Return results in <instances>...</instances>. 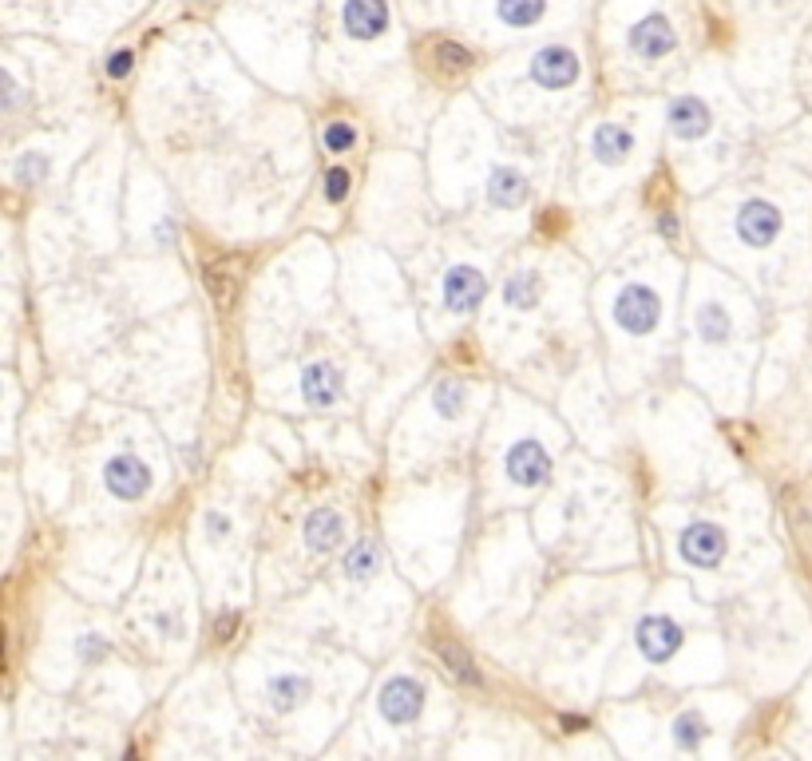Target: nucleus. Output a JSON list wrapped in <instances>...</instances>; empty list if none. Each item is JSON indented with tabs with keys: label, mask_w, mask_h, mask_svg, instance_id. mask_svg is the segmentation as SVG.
Wrapping results in <instances>:
<instances>
[{
	"label": "nucleus",
	"mask_w": 812,
	"mask_h": 761,
	"mask_svg": "<svg viewBox=\"0 0 812 761\" xmlns=\"http://www.w3.org/2000/svg\"><path fill=\"white\" fill-rule=\"evenodd\" d=\"M658 318H662V298L650 286L630 282V286L618 290V298H614V322H618V329L642 337V333L658 329Z\"/></svg>",
	"instance_id": "f257e3e1"
},
{
	"label": "nucleus",
	"mask_w": 812,
	"mask_h": 761,
	"mask_svg": "<svg viewBox=\"0 0 812 761\" xmlns=\"http://www.w3.org/2000/svg\"><path fill=\"white\" fill-rule=\"evenodd\" d=\"M583 76V64H579V52L563 48V44H547L531 56V80L547 92H563V88H575Z\"/></svg>",
	"instance_id": "f03ea898"
},
{
	"label": "nucleus",
	"mask_w": 812,
	"mask_h": 761,
	"mask_svg": "<svg viewBox=\"0 0 812 761\" xmlns=\"http://www.w3.org/2000/svg\"><path fill=\"white\" fill-rule=\"evenodd\" d=\"M781 226H785V215H781V207L769 203V199H745V203L737 207V218H733L737 238H741L745 246H753V250L769 246V242L781 234Z\"/></svg>",
	"instance_id": "7ed1b4c3"
},
{
	"label": "nucleus",
	"mask_w": 812,
	"mask_h": 761,
	"mask_svg": "<svg viewBox=\"0 0 812 761\" xmlns=\"http://www.w3.org/2000/svg\"><path fill=\"white\" fill-rule=\"evenodd\" d=\"M424 698H428V690H424V682H420V678L397 674V678H389V682L381 686V698H377V702H381L385 722H393V726H408V722H416V718H420Z\"/></svg>",
	"instance_id": "20e7f679"
},
{
	"label": "nucleus",
	"mask_w": 812,
	"mask_h": 761,
	"mask_svg": "<svg viewBox=\"0 0 812 761\" xmlns=\"http://www.w3.org/2000/svg\"><path fill=\"white\" fill-rule=\"evenodd\" d=\"M504 472L519 488H539L551 476V456H547V448L539 440H515L508 448V456H504Z\"/></svg>",
	"instance_id": "39448f33"
},
{
	"label": "nucleus",
	"mask_w": 812,
	"mask_h": 761,
	"mask_svg": "<svg viewBox=\"0 0 812 761\" xmlns=\"http://www.w3.org/2000/svg\"><path fill=\"white\" fill-rule=\"evenodd\" d=\"M678 547H682V559L690 567H717L725 559V528L713 520H694L678 536Z\"/></svg>",
	"instance_id": "423d86ee"
},
{
	"label": "nucleus",
	"mask_w": 812,
	"mask_h": 761,
	"mask_svg": "<svg viewBox=\"0 0 812 761\" xmlns=\"http://www.w3.org/2000/svg\"><path fill=\"white\" fill-rule=\"evenodd\" d=\"M626 44H630V52L638 60H662V56H670L678 48V36H674V24L662 12H650L630 28Z\"/></svg>",
	"instance_id": "0eeeda50"
},
{
	"label": "nucleus",
	"mask_w": 812,
	"mask_h": 761,
	"mask_svg": "<svg viewBox=\"0 0 812 761\" xmlns=\"http://www.w3.org/2000/svg\"><path fill=\"white\" fill-rule=\"evenodd\" d=\"M484 294H488V278L476 266H452L444 274V310L448 314H456V318L472 314L484 302Z\"/></svg>",
	"instance_id": "6e6552de"
},
{
	"label": "nucleus",
	"mask_w": 812,
	"mask_h": 761,
	"mask_svg": "<svg viewBox=\"0 0 812 761\" xmlns=\"http://www.w3.org/2000/svg\"><path fill=\"white\" fill-rule=\"evenodd\" d=\"M103 484H107V492H111L115 500H139V496L151 488V468H147L139 456L123 452V456H111V460H107Z\"/></svg>",
	"instance_id": "1a4fd4ad"
},
{
	"label": "nucleus",
	"mask_w": 812,
	"mask_h": 761,
	"mask_svg": "<svg viewBox=\"0 0 812 761\" xmlns=\"http://www.w3.org/2000/svg\"><path fill=\"white\" fill-rule=\"evenodd\" d=\"M302 397L309 409H333L345 397V373L333 361H313L302 373Z\"/></svg>",
	"instance_id": "9d476101"
},
{
	"label": "nucleus",
	"mask_w": 812,
	"mask_h": 761,
	"mask_svg": "<svg viewBox=\"0 0 812 761\" xmlns=\"http://www.w3.org/2000/svg\"><path fill=\"white\" fill-rule=\"evenodd\" d=\"M638 639V651L646 654L650 662H666L670 654L682 647V623L670 619V615H646L634 631Z\"/></svg>",
	"instance_id": "9b49d317"
},
{
	"label": "nucleus",
	"mask_w": 812,
	"mask_h": 761,
	"mask_svg": "<svg viewBox=\"0 0 812 761\" xmlns=\"http://www.w3.org/2000/svg\"><path fill=\"white\" fill-rule=\"evenodd\" d=\"M666 123H670V135H674V139L694 143V139L710 135L713 115L698 96H678V100H670V108H666Z\"/></svg>",
	"instance_id": "f8f14e48"
},
{
	"label": "nucleus",
	"mask_w": 812,
	"mask_h": 761,
	"mask_svg": "<svg viewBox=\"0 0 812 761\" xmlns=\"http://www.w3.org/2000/svg\"><path fill=\"white\" fill-rule=\"evenodd\" d=\"M341 20L353 40H377L389 28V4L385 0H345Z\"/></svg>",
	"instance_id": "ddd939ff"
},
{
	"label": "nucleus",
	"mask_w": 812,
	"mask_h": 761,
	"mask_svg": "<svg viewBox=\"0 0 812 761\" xmlns=\"http://www.w3.org/2000/svg\"><path fill=\"white\" fill-rule=\"evenodd\" d=\"M341 540H345V520H341V512H333V508L309 512V520H305V547H309V551L329 555V551L341 547Z\"/></svg>",
	"instance_id": "4468645a"
},
{
	"label": "nucleus",
	"mask_w": 812,
	"mask_h": 761,
	"mask_svg": "<svg viewBox=\"0 0 812 761\" xmlns=\"http://www.w3.org/2000/svg\"><path fill=\"white\" fill-rule=\"evenodd\" d=\"M527 195H531V183H527V175L519 167H496L492 171V179H488V203L492 207L515 211V207L527 203Z\"/></svg>",
	"instance_id": "2eb2a0df"
},
{
	"label": "nucleus",
	"mask_w": 812,
	"mask_h": 761,
	"mask_svg": "<svg viewBox=\"0 0 812 761\" xmlns=\"http://www.w3.org/2000/svg\"><path fill=\"white\" fill-rule=\"evenodd\" d=\"M591 151H595L599 163L622 167V163L630 159V151H634V135H630L622 123H599L595 135H591Z\"/></svg>",
	"instance_id": "dca6fc26"
},
{
	"label": "nucleus",
	"mask_w": 812,
	"mask_h": 761,
	"mask_svg": "<svg viewBox=\"0 0 812 761\" xmlns=\"http://www.w3.org/2000/svg\"><path fill=\"white\" fill-rule=\"evenodd\" d=\"M313 694V682L305 678V674H294V670H286V674H274L270 682H266V698H270V706L278 710V714H290V710H298L305 698Z\"/></svg>",
	"instance_id": "f3484780"
},
{
	"label": "nucleus",
	"mask_w": 812,
	"mask_h": 761,
	"mask_svg": "<svg viewBox=\"0 0 812 761\" xmlns=\"http://www.w3.org/2000/svg\"><path fill=\"white\" fill-rule=\"evenodd\" d=\"M539 298H543L539 270H515L508 278V286H504V302H508L511 310H535Z\"/></svg>",
	"instance_id": "a211bd4d"
},
{
	"label": "nucleus",
	"mask_w": 812,
	"mask_h": 761,
	"mask_svg": "<svg viewBox=\"0 0 812 761\" xmlns=\"http://www.w3.org/2000/svg\"><path fill=\"white\" fill-rule=\"evenodd\" d=\"M341 571L353 579V583H365V579H373L377 571H381V551H377V544L373 540H357V544L345 551V559H341Z\"/></svg>",
	"instance_id": "6ab92c4d"
},
{
	"label": "nucleus",
	"mask_w": 812,
	"mask_h": 761,
	"mask_svg": "<svg viewBox=\"0 0 812 761\" xmlns=\"http://www.w3.org/2000/svg\"><path fill=\"white\" fill-rule=\"evenodd\" d=\"M432 405H436V413H440V417L456 421V417L464 413V405H468V385H464V381H456V377L436 381V389H432Z\"/></svg>",
	"instance_id": "aec40b11"
},
{
	"label": "nucleus",
	"mask_w": 812,
	"mask_h": 761,
	"mask_svg": "<svg viewBox=\"0 0 812 761\" xmlns=\"http://www.w3.org/2000/svg\"><path fill=\"white\" fill-rule=\"evenodd\" d=\"M496 12L508 28H531L543 20L547 12V0H496Z\"/></svg>",
	"instance_id": "412c9836"
},
{
	"label": "nucleus",
	"mask_w": 812,
	"mask_h": 761,
	"mask_svg": "<svg viewBox=\"0 0 812 761\" xmlns=\"http://www.w3.org/2000/svg\"><path fill=\"white\" fill-rule=\"evenodd\" d=\"M706 738H710V722H706L698 710H686V714L674 722V746H678V750L694 754V750H702Z\"/></svg>",
	"instance_id": "4be33fe9"
},
{
	"label": "nucleus",
	"mask_w": 812,
	"mask_h": 761,
	"mask_svg": "<svg viewBox=\"0 0 812 761\" xmlns=\"http://www.w3.org/2000/svg\"><path fill=\"white\" fill-rule=\"evenodd\" d=\"M729 314H725V306L721 302H702L698 306V337L702 341H710V345H721V341H729Z\"/></svg>",
	"instance_id": "5701e85b"
},
{
	"label": "nucleus",
	"mask_w": 812,
	"mask_h": 761,
	"mask_svg": "<svg viewBox=\"0 0 812 761\" xmlns=\"http://www.w3.org/2000/svg\"><path fill=\"white\" fill-rule=\"evenodd\" d=\"M436 654L444 658V666L460 678V682H468V686H480V670H476V662L468 658V651L464 647H456L452 639H436Z\"/></svg>",
	"instance_id": "b1692460"
},
{
	"label": "nucleus",
	"mask_w": 812,
	"mask_h": 761,
	"mask_svg": "<svg viewBox=\"0 0 812 761\" xmlns=\"http://www.w3.org/2000/svg\"><path fill=\"white\" fill-rule=\"evenodd\" d=\"M206 290H210V298H214L218 306H230V298H234V278H230L226 270H218V266H206Z\"/></svg>",
	"instance_id": "393cba45"
},
{
	"label": "nucleus",
	"mask_w": 812,
	"mask_h": 761,
	"mask_svg": "<svg viewBox=\"0 0 812 761\" xmlns=\"http://www.w3.org/2000/svg\"><path fill=\"white\" fill-rule=\"evenodd\" d=\"M353 143H357V127H353V123H329V127H325V147H329L333 155H345Z\"/></svg>",
	"instance_id": "a878e982"
},
{
	"label": "nucleus",
	"mask_w": 812,
	"mask_h": 761,
	"mask_svg": "<svg viewBox=\"0 0 812 761\" xmlns=\"http://www.w3.org/2000/svg\"><path fill=\"white\" fill-rule=\"evenodd\" d=\"M349 187H353V179H349L345 167H333V171L325 175V199H329V203H341V199L349 195Z\"/></svg>",
	"instance_id": "bb28decb"
},
{
	"label": "nucleus",
	"mask_w": 812,
	"mask_h": 761,
	"mask_svg": "<svg viewBox=\"0 0 812 761\" xmlns=\"http://www.w3.org/2000/svg\"><path fill=\"white\" fill-rule=\"evenodd\" d=\"M436 60L448 64V68H468V64H472V52L460 48V44H452V40H444V44H436Z\"/></svg>",
	"instance_id": "cd10ccee"
},
{
	"label": "nucleus",
	"mask_w": 812,
	"mask_h": 761,
	"mask_svg": "<svg viewBox=\"0 0 812 761\" xmlns=\"http://www.w3.org/2000/svg\"><path fill=\"white\" fill-rule=\"evenodd\" d=\"M155 631L167 635V639H179V635H183V619H179L175 611H159V615H155Z\"/></svg>",
	"instance_id": "c85d7f7f"
},
{
	"label": "nucleus",
	"mask_w": 812,
	"mask_h": 761,
	"mask_svg": "<svg viewBox=\"0 0 812 761\" xmlns=\"http://www.w3.org/2000/svg\"><path fill=\"white\" fill-rule=\"evenodd\" d=\"M131 68H135V56H131V52H115V56L107 60V76H111V80L131 76Z\"/></svg>",
	"instance_id": "c756f323"
},
{
	"label": "nucleus",
	"mask_w": 812,
	"mask_h": 761,
	"mask_svg": "<svg viewBox=\"0 0 812 761\" xmlns=\"http://www.w3.org/2000/svg\"><path fill=\"white\" fill-rule=\"evenodd\" d=\"M44 175V155H24V163H20V179L28 183V179H40Z\"/></svg>",
	"instance_id": "7c9ffc66"
},
{
	"label": "nucleus",
	"mask_w": 812,
	"mask_h": 761,
	"mask_svg": "<svg viewBox=\"0 0 812 761\" xmlns=\"http://www.w3.org/2000/svg\"><path fill=\"white\" fill-rule=\"evenodd\" d=\"M206 532H210V540H222L230 532V520L218 516V512H206Z\"/></svg>",
	"instance_id": "2f4dec72"
},
{
	"label": "nucleus",
	"mask_w": 812,
	"mask_h": 761,
	"mask_svg": "<svg viewBox=\"0 0 812 761\" xmlns=\"http://www.w3.org/2000/svg\"><path fill=\"white\" fill-rule=\"evenodd\" d=\"M234 627H238V615H222V619L214 623V639H218V643H226V639L234 635Z\"/></svg>",
	"instance_id": "473e14b6"
},
{
	"label": "nucleus",
	"mask_w": 812,
	"mask_h": 761,
	"mask_svg": "<svg viewBox=\"0 0 812 761\" xmlns=\"http://www.w3.org/2000/svg\"><path fill=\"white\" fill-rule=\"evenodd\" d=\"M80 654H84V658H100V654H107V643L96 639V635H88V639L80 643Z\"/></svg>",
	"instance_id": "72a5a7b5"
},
{
	"label": "nucleus",
	"mask_w": 812,
	"mask_h": 761,
	"mask_svg": "<svg viewBox=\"0 0 812 761\" xmlns=\"http://www.w3.org/2000/svg\"><path fill=\"white\" fill-rule=\"evenodd\" d=\"M658 230H662V238H678V218L662 215L658 218Z\"/></svg>",
	"instance_id": "f704fd0d"
},
{
	"label": "nucleus",
	"mask_w": 812,
	"mask_h": 761,
	"mask_svg": "<svg viewBox=\"0 0 812 761\" xmlns=\"http://www.w3.org/2000/svg\"><path fill=\"white\" fill-rule=\"evenodd\" d=\"M16 104H20V84L8 76V108H16Z\"/></svg>",
	"instance_id": "c9c22d12"
}]
</instances>
